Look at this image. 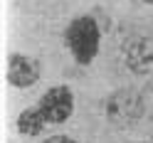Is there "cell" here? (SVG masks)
Here are the masks:
<instances>
[{
  "label": "cell",
  "instance_id": "6",
  "mask_svg": "<svg viewBox=\"0 0 153 143\" xmlns=\"http://www.w3.org/2000/svg\"><path fill=\"white\" fill-rule=\"evenodd\" d=\"M50 126L45 119V113L40 111V106H27L17 113V121H15V128L22 133V136H40V133Z\"/></svg>",
  "mask_w": 153,
  "mask_h": 143
},
{
  "label": "cell",
  "instance_id": "8",
  "mask_svg": "<svg viewBox=\"0 0 153 143\" xmlns=\"http://www.w3.org/2000/svg\"><path fill=\"white\" fill-rule=\"evenodd\" d=\"M40 143H76L72 136H67V133H54V136H47L42 138Z\"/></svg>",
  "mask_w": 153,
  "mask_h": 143
},
{
  "label": "cell",
  "instance_id": "1",
  "mask_svg": "<svg viewBox=\"0 0 153 143\" xmlns=\"http://www.w3.org/2000/svg\"><path fill=\"white\" fill-rule=\"evenodd\" d=\"M64 47L72 52L74 62L82 67H89L99 54L101 47V27L97 22V17L91 15H76L72 17V22L64 27Z\"/></svg>",
  "mask_w": 153,
  "mask_h": 143
},
{
  "label": "cell",
  "instance_id": "3",
  "mask_svg": "<svg viewBox=\"0 0 153 143\" xmlns=\"http://www.w3.org/2000/svg\"><path fill=\"white\" fill-rule=\"evenodd\" d=\"M40 111L45 113V119L50 126H62L72 119L74 113V91L67 87V84H57V87H50L40 101H37Z\"/></svg>",
  "mask_w": 153,
  "mask_h": 143
},
{
  "label": "cell",
  "instance_id": "2",
  "mask_svg": "<svg viewBox=\"0 0 153 143\" xmlns=\"http://www.w3.org/2000/svg\"><path fill=\"white\" fill-rule=\"evenodd\" d=\"M104 111L106 119L119 128H126L131 123H136L143 119L141 109V91L136 89H116L109 94V99L104 101Z\"/></svg>",
  "mask_w": 153,
  "mask_h": 143
},
{
  "label": "cell",
  "instance_id": "5",
  "mask_svg": "<svg viewBox=\"0 0 153 143\" xmlns=\"http://www.w3.org/2000/svg\"><path fill=\"white\" fill-rule=\"evenodd\" d=\"M123 62L128 72L138 77L153 74V32L148 35H136L123 44Z\"/></svg>",
  "mask_w": 153,
  "mask_h": 143
},
{
  "label": "cell",
  "instance_id": "4",
  "mask_svg": "<svg viewBox=\"0 0 153 143\" xmlns=\"http://www.w3.org/2000/svg\"><path fill=\"white\" fill-rule=\"evenodd\" d=\"M42 77V62L37 57L30 54H20V52H10L7 54V69H5V79L10 87L15 89H30L35 87Z\"/></svg>",
  "mask_w": 153,
  "mask_h": 143
},
{
  "label": "cell",
  "instance_id": "7",
  "mask_svg": "<svg viewBox=\"0 0 153 143\" xmlns=\"http://www.w3.org/2000/svg\"><path fill=\"white\" fill-rule=\"evenodd\" d=\"M141 109H143V119H153V82L146 89H141Z\"/></svg>",
  "mask_w": 153,
  "mask_h": 143
},
{
  "label": "cell",
  "instance_id": "9",
  "mask_svg": "<svg viewBox=\"0 0 153 143\" xmlns=\"http://www.w3.org/2000/svg\"><path fill=\"white\" fill-rule=\"evenodd\" d=\"M143 3H146V5H153V0H143Z\"/></svg>",
  "mask_w": 153,
  "mask_h": 143
}]
</instances>
